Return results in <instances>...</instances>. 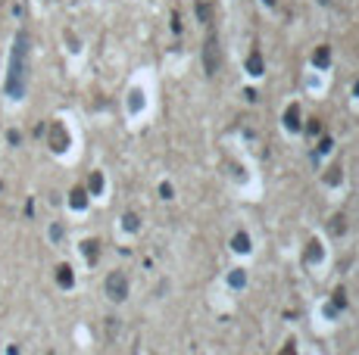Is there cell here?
<instances>
[{"label":"cell","instance_id":"10","mask_svg":"<svg viewBox=\"0 0 359 355\" xmlns=\"http://www.w3.org/2000/svg\"><path fill=\"white\" fill-rule=\"evenodd\" d=\"M57 280H60V287H72V284H75V274H72L69 265H60L57 268Z\"/></svg>","mask_w":359,"mask_h":355},{"label":"cell","instance_id":"18","mask_svg":"<svg viewBox=\"0 0 359 355\" xmlns=\"http://www.w3.org/2000/svg\"><path fill=\"white\" fill-rule=\"evenodd\" d=\"M144 106V93L141 90H131V100H128V109L134 112V109H141Z\"/></svg>","mask_w":359,"mask_h":355},{"label":"cell","instance_id":"28","mask_svg":"<svg viewBox=\"0 0 359 355\" xmlns=\"http://www.w3.org/2000/svg\"><path fill=\"white\" fill-rule=\"evenodd\" d=\"M319 4H325V7H328V4H331V0H319Z\"/></svg>","mask_w":359,"mask_h":355},{"label":"cell","instance_id":"12","mask_svg":"<svg viewBox=\"0 0 359 355\" xmlns=\"http://www.w3.org/2000/svg\"><path fill=\"white\" fill-rule=\"evenodd\" d=\"M197 16H200L203 25H209V22H212V4H206V0H197Z\"/></svg>","mask_w":359,"mask_h":355},{"label":"cell","instance_id":"21","mask_svg":"<svg viewBox=\"0 0 359 355\" xmlns=\"http://www.w3.org/2000/svg\"><path fill=\"white\" fill-rule=\"evenodd\" d=\"M334 149V140L331 137H322V143H319V153H331Z\"/></svg>","mask_w":359,"mask_h":355},{"label":"cell","instance_id":"22","mask_svg":"<svg viewBox=\"0 0 359 355\" xmlns=\"http://www.w3.org/2000/svg\"><path fill=\"white\" fill-rule=\"evenodd\" d=\"M306 131H309V134H322V122H319V119H309Z\"/></svg>","mask_w":359,"mask_h":355},{"label":"cell","instance_id":"14","mask_svg":"<svg viewBox=\"0 0 359 355\" xmlns=\"http://www.w3.org/2000/svg\"><path fill=\"white\" fill-rule=\"evenodd\" d=\"M340 178H344V172H340V165H331L328 172H325V184H331V187H334V184H340Z\"/></svg>","mask_w":359,"mask_h":355},{"label":"cell","instance_id":"2","mask_svg":"<svg viewBox=\"0 0 359 355\" xmlns=\"http://www.w3.org/2000/svg\"><path fill=\"white\" fill-rule=\"evenodd\" d=\"M106 296H110L113 302H125V299H128V277L122 271H113L106 277Z\"/></svg>","mask_w":359,"mask_h":355},{"label":"cell","instance_id":"11","mask_svg":"<svg viewBox=\"0 0 359 355\" xmlns=\"http://www.w3.org/2000/svg\"><path fill=\"white\" fill-rule=\"evenodd\" d=\"M81 249H84V259H87V262H97V256H100V243H97V240H84Z\"/></svg>","mask_w":359,"mask_h":355},{"label":"cell","instance_id":"3","mask_svg":"<svg viewBox=\"0 0 359 355\" xmlns=\"http://www.w3.org/2000/svg\"><path fill=\"white\" fill-rule=\"evenodd\" d=\"M203 69L206 75H215V69H219V41H215V34H209L203 44Z\"/></svg>","mask_w":359,"mask_h":355},{"label":"cell","instance_id":"8","mask_svg":"<svg viewBox=\"0 0 359 355\" xmlns=\"http://www.w3.org/2000/svg\"><path fill=\"white\" fill-rule=\"evenodd\" d=\"M322 256H325L322 243H319V240H309V243H306V262H309V265H312V262H322Z\"/></svg>","mask_w":359,"mask_h":355},{"label":"cell","instance_id":"7","mask_svg":"<svg viewBox=\"0 0 359 355\" xmlns=\"http://www.w3.org/2000/svg\"><path fill=\"white\" fill-rule=\"evenodd\" d=\"M284 128L287 131H300L303 128V122H300V106H291L284 112Z\"/></svg>","mask_w":359,"mask_h":355},{"label":"cell","instance_id":"5","mask_svg":"<svg viewBox=\"0 0 359 355\" xmlns=\"http://www.w3.org/2000/svg\"><path fill=\"white\" fill-rule=\"evenodd\" d=\"M247 72L253 75V78H259V75L265 72V63H262V53L259 50H253V53L247 56Z\"/></svg>","mask_w":359,"mask_h":355},{"label":"cell","instance_id":"16","mask_svg":"<svg viewBox=\"0 0 359 355\" xmlns=\"http://www.w3.org/2000/svg\"><path fill=\"white\" fill-rule=\"evenodd\" d=\"M87 190H91L94 196L103 190V175H100V172H94V175H91V181H87Z\"/></svg>","mask_w":359,"mask_h":355},{"label":"cell","instance_id":"25","mask_svg":"<svg viewBox=\"0 0 359 355\" xmlns=\"http://www.w3.org/2000/svg\"><path fill=\"white\" fill-rule=\"evenodd\" d=\"M278 355H297V349H294V343H287V346H284V349H281Z\"/></svg>","mask_w":359,"mask_h":355},{"label":"cell","instance_id":"6","mask_svg":"<svg viewBox=\"0 0 359 355\" xmlns=\"http://www.w3.org/2000/svg\"><path fill=\"white\" fill-rule=\"evenodd\" d=\"M328 63H331V47H316V53H312V66L316 69H328Z\"/></svg>","mask_w":359,"mask_h":355},{"label":"cell","instance_id":"4","mask_svg":"<svg viewBox=\"0 0 359 355\" xmlns=\"http://www.w3.org/2000/svg\"><path fill=\"white\" fill-rule=\"evenodd\" d=\"M47 140H50V149H53V153H63V149L69 146V134H66V128H63L60 122H53V125H50Z\"/></svg>","mask_w":359,"mask_h":355},{"label":"cell","instance_id":"17","mask_svg":"<svg viewBox=\"0 0 359 355\" xmlns=\"http://www.w3.org/2000/svg\"><path fill=\"white\" fill-rule=\"evenodd\" d=\"M122 221H125V231H138V228H141V221H138V215H134V212H128Z\"/></svg>","mask_w":359,"mask_h":355},{"label":"cell","instance_id":"27","mask_svg":"<svg viewBox=\"0 0 359 355\" xmlns=\"http://www.w3.org/2000/svg\"><path fill=\"white\" fill-rule=\"evenodd\" d=\"M353 93H356V97H359V81H356V84H353Z\"/></svg>","mask_w":359,"mask_h":355},{"label":"cell","instance_id":"26","mask_svg":"<svg viewBox=\"0 0 359 355\" xmlns=\"http://www.w3.org/2000/svg\"><path fill=\"white\" fill-rule=\"evenodd\" d=\"M262 4H265V7H275V4H278V0H262Z\"/></svg>","mask_w":359,"mask_h":355},{"label":"cell","instance_id":"1","mask_svg":"<svg viewBox=\"0 0 359 355\" xmlns=\"http://www.w3.org/2000/svg\"><path fill=\"white\" fill-rule=\"evenodd\" d=\"M25 60H28V34L19 31L10 56V72H7V93L13 100H22L25 93Z\"/></svg>","mask_w":359,"mask_h":355},{"label":"cell","instance_id":"20","mask_svg":"<svg viewBox=\"0 0 359 355\" xmlns=\"http://www.w3.org/2000/svg\"><path fill=\"white\" fill-rule=\"evenodd\" d=\"M331 306H334V309H344V306H347V293H344V290H334V302H331Z\"/></svg>","mask_w":359,"mask_h":355},{"label":"cell","instance_id":"23","mask_svg":"<svg viewBox=\"0 0 359 355\" xmlns=\"http://www.w3.org/2000/svg\"><path fill=\"white\" fill-rule=\"evenodd\" d=\"M172 184H159V196H163V199H172Z\"/></svg>","mask_w":359,"mask_h":355},{"label":"cell","instance_id":"13","mask_svg":"<svg viewBox=\"0 0 359 355\" xmlns=\"http://www.w3.org/2000/svg\"><path fill=\"white\" fill-rule=\"evenodd\" d=\"M72 209H84V206H87V193L81 190V187H78V190H72Z\"/></svg>","mask_w":359,"mask_h":355},{"label":"cell","instance_id":"19","mask_svg":"<svg viewBox=\"0 0 359 355\" xmlns=\"http://www.w3.org/2000/svg\"><path fill=\"white\" fill-rule=\"evenodd\" d=\"M344 231H347L344 218H340V215H337V218H331V234H344Z\"/></svg>","mask_w":359,"mask_h":355},{"label":"cell","instance_id":"9","mask_svg":"<svg viewBox=\"0 0 359 355\" xmlns=\"http://www.w3.org/2000/svg\"><path fill=\"white\" fill-rule=\"evenodd\" d=\"M231 249H235V252H250V249H253V246H250V237L241 231V234H235V240H231Z\"/></svg>","mask_w":359,"mask_h":355},{"label":"cell","instance_id":"15","mask_svg":"<svg viewBox=\"0 0 359 355\" xmlns=\"http://www.w3.org/2000/svg\"><path fill=\"white\" fill-rule=\"evenodd\" d=\"M228 284H231V287H244V284H247L244 268H235V271H231V274H228Z\"/></svg>","mask_w":359,"mask_h":355},{"label":"cell","instance_id":"24","mask_svg":"<svg viewBox=\"0 0 359 355\" xmlns=\"http://www.w3.org/2000/svg\"><path fill=\"white\" fill-rule=\"evenodd\" d=\"M50 237H53V240L63 237V228H60V224H53V228H50Z\"/></svg>","mask_w":359,"mask_h":355}]
</instances>
